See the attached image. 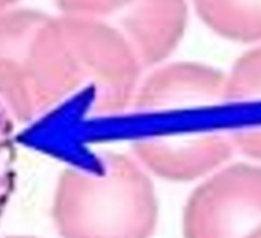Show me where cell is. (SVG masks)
<instances>
[{"mask_svg": "<svg viewBox=\"0 0 261 238\" xmlns=\"http://www.w3.org/2000/svg\"><path fill=\"white\" fill-rule=\"evenodd\" d=\"M46 114L81 93L92 114L109 116L132 106L143 65L124 33L99 18L48 17L42 32Z\"/></svg>", "mask_w": 261, "mask_h": 238, "instance_id": "obj_1", "label": "cell"}, {"mask_svg": "<svg viewBox=\"0 0 261 238\" xmlns=\"http://www.w3.org/2000/svg\"><path fill=\"white\" fill-rule=\"evenodd\" d=\"M101 160L99 171L61 173L53 206L61 238H150L158 205L143 166L121 153Z\"/></svg>", "mask_w": 261, "mask_h": 238, "instance_id": "obj_2", "label": "cell"}, {"mask_svg": "<svg viewBox=\"0 0 261 238\" xmlns=\"http://www.w3.org/2000/svg\"><path fill=\"white\" fill-rule=\"evenodd\" d=\"M261 226V167L237 163L213 172L184 209L185 238H245Z\"/></svg>", "mask_w": 261, "mask_h": 238, "instance_id": "obj_3", "label": "cell"}, {"mask_svg": "<svg viewBox=\"0 0 261 238\" xmlns=\"http://www.w3.org/2000/svg\"><path fill=\"white\" fill-rule=\"evenodd\" d=\"M234 150L229 131L219 129L152 135L134 143L140 165L172 181H190L211 175L221 170Z\"/></svg>", "mask_w": 261, "mask_h": 238, "instance_id": "obj_4", "label": "cell"}, {"mask_svg": "<svg viewBox=\"0 0 261 238\" xmlns=\"http://www.w3.org/2000/svg\"><path fill=\"white\" fill-rule=\"evenodd\" d=\"M47 17L32 10L0 17V101L20 122L36 120L37 36Z\"/></svg>", "mask_w": 261, "mask_h": 238, "instance_id": "obj_5", "label": "cell"}, {"mask_svg": "<svg viewBox=\"0 0 261 238\" xmlns=\"http://www.w3.org/2000/svg\"><path fill=\"white\" fill-rule=\"evenodd\" d=\"M226 82L227 75L212 66L170 64L140 82L130 107L142 115L218 109L226 103Z\"/></svg>", "mask_w": 261, "mask_h": 238, "instance_id": "obj_6", "label": "cell"}, {"mask_svg": "<svg viewBox=\"0 0 261 238\" xmlns=\"http://www.w3.org/2000/svg\"><path fill=\"white\" fill-rule=\"evenodd\" d=\"M116 25L143 68L157 65L178 45L188 20L186 0H137L119 14Z\"/></svg>", "mask_w": 261, "mask_h": 238, "instance_id": "obj_7", "label": "cell"}, {"mask_svg": "<svg viewBox=\"0 0 261 238\" xmlns=\"http://www.w3.org/2000/svg\"><path fill=\"white\" fill-rule=\"evenodd\" d=\"M209 28L240 42L261 40V0H194Z\"/></svg>", "mask_w": 261, "mask_h": 238, "instance_id": "obj_8", "label": "cell"}, {"mask_svg": "<svg viewBox=\"0 0 261 238\" xmlns=\"http://www.w3.org/2000/svg\"><path fill=\"white\" fill-rule=\"evenodd\" d=\"M255 102H261V46L236 61L226 82V103L229 106Z\"/></svg>", "mask_w": 261, "mask_h": 238, "instance_id": "obj_9", "label": "cell"}, {"mask_svg": "<svg viewBox=\"0 0 261 238\" xmlns=\"http://www.w3.org/2000/svg\"><path fill=\"white\" fill-rule=\"evenodd\" d=\"M13 117L0 101V217L14 188Z\"/></svg>", "mask_w": 261, "mask_h": 238, "instance_id": "obj_10", "label": "cell"}, {"mask_svg": "<svg viewBox=\"0 0 261 238\" xmlns=\"http://www.w3.org/2000/svg\"><path fill=\"white\" fill-rule=\"evenodd\" d=\"M137 0H55L56 5L69 15L102 18L120 14Z\"/></svg>", "mask_w": 261, "mask_h": 238, "instance_id": "obj_11", "label": "cell"}, {"mask_svg": "<svg viewBox=\"0 0 261 238\" xmlns=\"http://www.w3.org/2000/svg\"><path fill=\"white\" fill-rule=\"evenodd\" d=\"M229 134L236 149L247 157L261 161V125L234 127Z\"/></svg>", "mask_w": 261, "mask_h": 238, "instance_id": "obj_12", "label": "cell"}, {"mask_svg": "<svg viewBox=\"0 0 261 238\" xmlns=\"http://www.w3.org/2000/svg\"><path fill=\"white\" fill-rule=\"evenodd\" d=\"M245 238H261V226L256 227L254 231L250 232V233L247 234V236Z\"/></svg>", "mask_w": 261, "mask_h": 238, "instance_id": "obj_13", "label": "cell"}]
</instances>
